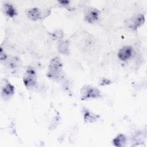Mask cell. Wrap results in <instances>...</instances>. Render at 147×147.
<instances>
[{
    "instance_id": "7a4b0ae2",
    "label": "cell",
    "mask_w": 147,
    "mask_h": 147,
    "mask_svg": "<svg viewBox=\"0 0 147 147\" xmlns=\"http://www.w3.org/2000/svg\"><path fill=\"white\" fill-rule=\"evenodd\" d=\"M80 95L82 100H85L91 98H98L101 96L99 90L90 85L83 86L80 90Z\"/></svg>"
},
{
    "instance_id": "6da1fadb",
    "label": "cell",
    "mask_w": 147,
    "mask_h": 147,
    "mask_svg": "<svg viewBox=\"0 0 147 147\" xmlns=\"http://www.w3.org/2000/svg\"><path fill=\"white\" fill-rule=\"evenodd\" d=\"M47 76L55 81H60L64 78L63 63L59 57H55L51 60Z\"/></svg>"
},
{
    "instance_id": "3957f363",
    "label": "cell",
    "mask_w": 147,
    "mask_h": 147,
    "mask_svg": "<svg viewBox=\"0 0 147 147\" xmlns=\"http://www.w3.org/2000/svg\"><path fill=\"white\" fill-rule=\"evenodd\" d=\"M23 82L25 86L31 89L34 87L37 83L36 73L32 67H28L23 77Z\"/></svg>"
},
{
    "instance_id": "8fae6325",
    "label": "cell",
    "mask_w": 147,
    "mask_h": 147,
    "mask_svg": "<svg viewBox=\"0 0 147 147\" xmlns=\"http://www.w3.org/2000/svg\"><path fill=\"white\" fill-rule=\"evenodd\" d=\"M126 141V138L125 135L119 134L117 135L113 140V143L115 146H123Z\"/></svg>"
},
{
    "instance_id": "ba28073f",
    "label": "cell",
    "mask_w": 147,
    "mask_h": 147,
    "mask_svg": "<svg viewBox=\"0 0 147 147\" xmlns=\"http://www.w3.org/2000/svg\"><path fill=\"white\" fill-rule=\"evenodd\" d=\"M99 117V115L91 112L89 110L86 109L83 111V118L86 122L92 123L96 121Z\"/></svg>"
},
{
    "instance_id": "30bf717a",
    "label": "cell",
    "mask_w": 147,
    "mask_h": 147,
    "mask_svg": "<svg viewBox=\"0 0 147 147\" xmlns=\"http://www.w3.org/2000/svg\"><path fill=\"white\" fill-rule=\"evenodd\" d=\"M28 17L33 21H37L40 18V11L38 8L33 7L29 9L27 13Z\"/></svg>"
},
{
    "instance_id": "277c9868",
    "label": "cell",
    "mask_w": 147,
    "mask_h": 147,
    "mask_svg": "<svg viewBox=\"0 0 147 147\" xmlns=\"http://www.w3.org/2000/svg\"><path fill=\"white\" fill-rule=\"evenodd\" d=\"M145 21V17L142 14L134 15L128 18L125 24L127 28L131 30H136L139 26L144 24Z\"/></svg>"
},
{
    "instance_id": "5b68a950",
    "label": "cell",
    "mask_w": 147,
    "mask_h": 147,
    "mask_svg": "<svg viewBox=\"0 0 147 147\" xmlns=\"http://www.w3.org/2000/svg\"><path fill=\"white\" fill-rule=\"evenodd\" d=\"M99 11L95 8L88 9L85 14L84 20L88 23H94L98 19Z\"/></svg>"
},
{
    "instance_id": "52a82bcc",
    "label": "cell",
    "mask_w": 147,
    "mask_h": 147,
    "mask_svg": "<svg viewBox=\"0 0 147 147\" xmlns=\"http://www.w3.org/2000/svg\"><path fill=\"white\" fill-rule=\"evenodd\" d=\"M14 94V87L8 81L3 83L2 87L1 95L3 98H9Z\"/></svg>"
},
{
    "instance_id": "7c38bea8",
    "label": "cell",
    "mask_w": 147,
    "mask_h": 147,
    "mask_svg": "<svg viewBox=\"0 0 147 147\" xmlns=\"http://www.w3.org/2000/svg\"><path fill=\"white\" fill-rule=\"evenodd\" d=\"M3 10L6 14L10 17H13L17 14L15 8L10 3H5L3 5Z\"/></svg>"
},
{
    "instance_id": "9c48e42d",
    "label": "cell",
    "mask_w": 147,
    "mask_h": 147,
    "mask_svg": "<svg viewBox=\"0 0 147 147\" xmlns=\"http://www.w3.org/2000/svg\"><path fill=\"white\" fill-rule=\"evenodd\" d=\"M69 44V43L67 40H60L57 45V49L59 52L64 55H68Z\"/></svg>"
},
{
    "instance_id": "4fadbf2b",
    "label": "cell",
    "mask_w": 147,
    "mask_h": 147,
    "mask_svg": "<svg viewBox=\"0 0 147 147\" xmlns=\"http://www.w3.org/2000/svg\"><path fill=\"white\" fill-rule=\"evenodd\" d=\"M110 80H109L107 79L106 78H103L101 80V83L100 84V86H104V85H107V84H110Z\"/></svg>"
},
{
    "instance_id": "9a60e30c",
    "label": "cell",
    "mask_w": 147,
    "mask_h": 147,
    "mask_svg": "<svg viewBox=\"0 0 147 147\" xmlns=\"http://www.w3.org/2000/svg\"><path fill=\"white\" fill-rule=\"evenodd\" d=\"M59 3H60L63 5H68V4L69 3V2L67 1H59Z\"/></svg>"
},
{
    "instance_id": "8992f818",
    "label": "cell",
    "mask_w": 147,
    "mask_h": 147,
    "mask_svg": "<svg viewBox=\"0 0 147 147\" xmlns=\"http://www.w3.org/2000/svg\"><path fill=\"white\" fill-rule=\"evenodd\" d=\"M132 54V48L130 46H124L118 52V57L122 61H126L130 59Z\"/></svg>"
},
{
    "instance_id": "5bb4252c",
    "label": "cell",
    "mask_w": 147,
    "mask_h": 147,
    "mask_svg": "<svg viewBox=\"0 0 147 147\" xmlns=\"http://www.w3.org/2000/svg\"><path fill=\"white\" fill-rule=\"evenodd\" d=\"M0 57H1V61L5 60L6 59V55L5 53V52H3V49L2 48H1V54H0Z\"/></svg>"
}]
</instances>
